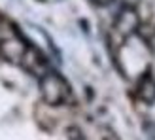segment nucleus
I'll list each match as a JSON object with an SVG mask.
<instances>
[{
  "label": "nucleus",
  "mask_w": 155,
  "mask_h": 140,
  "mask_svg": "<svg viewBox=\"0 0 155 140\" xmlns=\"http://www.w3.org/2000/svg\"><path fill=\"white\" fill-rule=\"evenodd\" d=\"M95 4H98V6H106V4H110L112 0H93Z\"/></svg>",
  "instance_id": "obj_7"
},
{
  "label": "nucleus",
  "mask_w": 155,
  "mask_h": 140,
  "mask_svg": "<svg viewBox=\"0 0 155 140\" xmlns=\"http://www.w3.org/2000/svg\"><path fill=\"white\" fill-rule=\"evenodd\" d=\"M115 2H119L121 8H136V4L140 0H115Z\"/></svg>",
  "instance_id": "obj_6"
},
{
  "label": "nucleus",
  "mask_w": 155,
  "mask_h": 140,
  "mask_svg": "<svg viewBox=\"0 0 155 140\" xmlns=\"http://www.w3.org/2000/svg\"><path fill=\"white\" fill-rule=\"evenodd\" d=\"M28 44L30 42L25 40V36L15 30V36H12V38H2V40H0V57L6 59L8 63L19 65L21 59H23V53H25V49H27Z\"/></svg>",
  "instance_id": "obj_3"
},
{
  "label": "nucleus",
  "mask_w": 155,
  "mask_h": 140,
  "mask_svg": "<svg viewBox=\"0 0 155 140\" xmlns=\"http://www.w3.org/2000/svg\"><path fill=\"white\" fill-rule=\"evenodd\" d=\"M138 27H140V17H138V13L134 8H121L115 15V21H114V28L115 32H117L121 38H130Z\"/></svg>",
  "instance_id": "obj_4"
},
{
  "label": "nucleus",
  "mask_w": 155,
  "mask_h": 140,
  "mask_svg": "<svg viewBox=\"0 0 155 140\" xmlns=\"http://www.w3.org/2000/svg\"><path fill=\"white\" fill-rule=\"evenodd\" d=\"M38 85H40V95L44 102L49 106H61L70 98V85L63 78V74H59L53 68L38 80Z\"/></svg>",
  "instance_id": "obj_1"
},
{
  "label": "nucleus",
  "mask_w": 155,
  "mask_h": 140,
  "mask_svg": "<svg viewBox=\"0 0 155 140\" xmlns=\"http://www.w3.org/2000/svg\"><path fill=\"white\" fill-rule=\"evenodd\" d=\"M19 66H21V68H25L28 74L36 76L38 80H40V78H42L45 72H49V70H51L49 61L45 59L44 53L38 49V48H34L32 44H28V45H27V49H25V53H23V59H21Z\"/></svg>",
  "instance_id": "obj_2"
},
{
  "label": "nucleus",
  "mask_w": 155,
  "mask_h": 140,
  "mask_svg": "<svg viewBox=\"0 0 155 140\" xmlns=\"http://www.w3.org/2000/svg\"><path fill=\"white\" fill-rule=\"evenodd\" d=\"M136 97L146 104L155 102V78L151 74H142L140 82L136 85Z\"/></svg>",
  "instance_id": "obj_5"
},
{
  "label": "nucleus",
  "mask_w": 155,
  "mask_h": 140,
  "mask_svg": "<svg viewBox=\"0 0 155 140\" xmlns=\"http://www.w3.org/2000/svg\"><path fill=\"white\" fill-rule=\"evenodd\" d=\"M40 2H44V0H40Z\"/></svg>",
  "instance_id": "obj_8"
}]
</instances>
